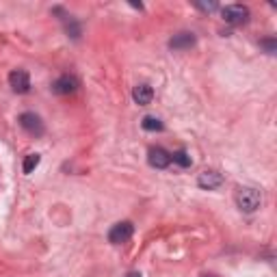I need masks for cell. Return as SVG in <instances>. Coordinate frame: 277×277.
I'll return each mask as SVG.
<instances>
[{"label": "cell", "mask_w": 277, "mask_h": 277, "mask_svg": "<svg viewBox=\"0 0 277 277\" xmlns=\"http://www.w3.org/2000/svg\"><path fill=\"white\" fill-rule=\"evenodd\" d=\"M67 35H72L74 39L80 37V26H78L76 22H69V24H67Z\"/></svg>", "instance_id": "cell-15"}, {"label": "cell", "mask_w": 277, "mask_h": 277, "mask_svg": "<svg viewBox=\"0 0 277 277\" xmlns=\"http://www.w3.org/2000/svg\"><path fill=\"white\" fill-rule=\"evenodd\" d=\"M195 46V35L193 33H178L169 39L171 50H189Z\"/></svg>", "instance_id": "cell-9"}, {"label": "cell", "mask_w": 277, "mask_h": 277, "mask_svg": "<svg viewBox=\"0 0 277 277\" xmlns=\"http://www.w3.org/2000/svg\"><path fill=\"white\" fill-rule=\"evenodd\" d=\"M141 126H143V130H148V132H160V130H165L163 122H160L158 117H152V115L143 117V122H141Z\"/></svg>", "instance_id": "cell-11"}, {"label": "cell", "mask_w": 277, "mask_h": 277, "mask_svg": "<svg viewBox=\"0 0 277 277\" xmlns=\"http://www.w3.org/2000/svg\"><path fill=\"white\" fill-rule=\"evenodd\" d=\"M134 234V225L130 223V221H119V223H115L113 228L108 232V240L113 245H122V243H128L130 238H132Z\"/></svg>", "instance_id": "cell-3"}, {"label": "cell", "mask_w": 277, "mask_h": 277, "mask_svg": "<svg viewBox=\"0 0 277 277\" xmlns=\"http://www.w3.org/2000/svg\"><path fill=\"white\" fill-rule=\"evenodd\" d=\"M20 126H22L28 134H33V137H42L43 134V122H42V117L35 115V113H22L20 115Z\"/></svg>", "instance_id": "cell-4"}, {"label": "cell", "mask_w": 277, "mask_h": 277, "mask_svg": "<svg viewBox=\"0 0 277 277\" xmlns=\"http://www.w3.org/2000/svg\"><path fill=\"white\" fill-rule=\"evenodd\" d=\"M195 7L201 9V11H214V9L219 7V4H216V2H197Z\"/></svg>", "instance_id": "cell-16"}, {"label": "cell", "mask_w": 277, "mask_h": 277, "mask_svg": "<svg viewBox=\"0 0 277 277\" xmlns=\"http://www.w3.org/2000/svg\"><path fill=\"white\" fill-rule=\"evenodd\" d=\"M78 89V78L76 76H69V74H63L52 83V91L57 95H69Z\"/></svg>", "instance_id": "cell-6"}, {"label": "cell", "mask_w": 277, "mask_h": 277, "mask_svg": "<svg viewBox=\"0 0 277 277\" xmlns=\"http://www.w3.org/2000/svg\"><path fill=\"white\" fill-rule=\"evenodd\" d=\"M260 46H262V48H266V52H269V54H273V52H275V48H277V42H275V39H262Z\"/></svg>", "instance_id": "cell-14"}, {"label": "cell", "mask_w": 277, "mask_h": 277, "mask_svg": "<svg viewBox=\"0 0 277 277\" xmlns=\"http://www.w3.org/2000/svg\"><path fill=\"white\" fill-rule=\"evenodd\" d=\"M171 160H173L175 165H180V167H184V169L191 167V163H193L186 149H178V152H173V154H171Z\"/></svg>", "instance_id": "cell-12"}, {"label": "cell", "mask_w": 277, "mask_h": 277, "mask_svg": "<svg viewBox=\"0 0 277 277\" xmlns=\"http://www.w3.org/2000/svg\"><path fill=\"white\" fill-rule=\"evenodd\" d=\"M236 204H238V208L243 210V213H256L262 204L260 191L249 189V186H247V189H240L238 193H236Z\"/></svg>", "instance_id": "cell-1"}, {"label": "cell", "mask_w": 277, "mask_h": 277, "mask_svg": "<svg viewBox=\"0 0 277 277\" xmlns=\"http://www.w3.org/2000/svg\"><path fill=\"white\" fill-rule=\"evenodd\" d=\"M197 184H199V189H204V191H213L216 186L223 184V175H221L219 171H213V169L201 171L199 178H197Z\"/></svg>", "instance_id": "cell-7"}, {"label": "cell", "mask_w": 277, "mask_h": 277, "mask_svg": "<svg viewBox=\"0 0 277 277\" xmlns=\"http://www.w3.org/2000/svg\"><path fill=\"white\" fill-rule=\"evenodd\" d=\"M39 160H42V156L39 154H28L26 158H24V173H33V171L37 169Z\"/></svg>", "instance_id": "cell-13"}, {"label": "cell", "mask_w": 277, "mask_h": 277, "mask_svg": "<svg viewBox=\"0 0 277 277\" xmlns=\"http://www.w3.org/2000/svg\"><path fill=\"white\" fill-rule=\"evenodd\" d=\"M206 277H208V275H206Z\"/></svg>", "instance_id": "cell-18"}, {"label": "cell", "mask_w": 277, "mask_h": 277, "mask_svg": "<svg viewBox=\"0 0 277 277\" xmlns=\"http://www.w3.org/2000/svg\"><path fill=\"white\" fill-rule=\"evenodd\" d=\"M9 85H11V89L16 93H28L31 91V76L24 69H13L9 74Z\"/></svg>", "instance_id": "cell-5"}, {"label": "cell", "mask_w": 277, "mask_h": 277, "mask_svg": "<svg viewBox=\"0 0 277 277\" xmlns=\"http://www.w3.org/2000/svg\"><path fill=\"white\" fill-rule=\"evenodd\" d=\"M152 98H154V91L149 85H137V87L132 89V100L139 107H148V104L152 102Z\"/></svg>", "instance_id": "cell-10"}, {"label": "cell", "mask_w": 277, "mask_h": 277, "mask_svg": "<svg viewBox=\"0 0 277 277\" xmlns=\"http://www.w3.org/2000/svg\"><path fill=\"white\" fill-rule=\"evenodd\" d=\"M148 163L152 165L154 169H165V167H169V163H171V154L163 148H152L148 152Z\"/></svg>", "instance_id": "cell-8"}, {"label": "cell", "mask_w": 277, "mask_h": 277, "mask_svg": "<svg viewBox=\"0 0 277 277\" xmlns=\"http://www.w3.org/2000/svg\"><path fill=\"white\" fill-rule=\"evenodd\" d=\"M221 16L232 26H238V24H245L249 20V9L243 4H228V7L221 9Z\"/></svg>", "instance_id": "cell-2"}, {"label": "cell", "mask_w": 277, "mask_h": 277, "mask_svg": "<svg viewBox=\"0 0 277 277\" xmlns=\"http://www.w3.org/2000/svg\"><path fill=\"white\" fill-rule=\"evenodd\" d=\"M126 277H143V275H141V273H137V271H132V273H128Z\"/></svg>", "instance_id": "cell-17"}]
</instances>
